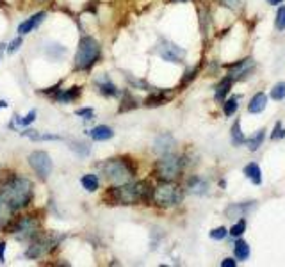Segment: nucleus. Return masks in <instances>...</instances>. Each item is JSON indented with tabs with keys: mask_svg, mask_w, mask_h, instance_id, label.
<instances>
[{
	"mask_svg": "<svg viewBox=\"0 0 285 267\" xmlns=\"http://www.w3.org/2000/svg\"><path fill=\"white\" fill-rule=\"evenodd\" d=\"M22 136L29 137V139H34V141H59L61 139L59 136H50V134H38L36 130H25V132H22Z\"/></svg>",
	"mask_w": 285,
	"mask_h": 267,
	"instance_id": "22",
	"label": "nucleus"
},
{
	"mask_svg": "<svg viewBox=\"0 0 285 267\" xmlns=\"http://www.w3.org/2000/svg\"><path fill=\"white\" fill-rule=\"evenodd\" d=\"M276 29L283 30L285 29V6H281L276 13Z\"/></svg>",
	"mask_w": 285,
	"mask_h": 267,
	"instance_id": "34",
	"label": "nucleus"
},
{
	"mask_svg": "<svg viewBox=\"0 0 285 267\" xmlns=\"http://www.w3.org/2000/svg\"><path fill=\"white\" fill-rule=\"evenodd\" d=\"M80 182H82V187L89 192H94L98 189V177L97 175H84Z\"/></svg>",
	"mask_w": 285,
	"mask_h": 267,
	"instance_id": "26",
	"label": "nucleus"
},
{
	"mask_svg": "<svg viewBox=\"0 0 285 267\" xmlns=\"http://www.w3.org/2000/svg\"><path fill=\"white\" fill-rule=\"evenodd\" d=\"M0 207H2V198H0Z\"/></svg>",
	"mask_w": 285,
	"mask_h": 267,
	"instance_id": "45",
	"label": "nucleus"
},
{
	"mask_svg": "<svg viewBox=\"0 0 285 267\" xmlns=\"http://www.w3.org/2000/svg\"><path fill=\"white\" fill-rule=\"evenodd\" d=\"M32 182L22 177H13L2 185V192L0 198L8 205L11 210H20V208L27 207L32 199Z\"/></svg>",
	"mask_w": 285,
	"mask_h": 267,
	"instance_id": "1",
	"label": "nucleus"
},
{
	"mask_svg": "<svg viewBox=\"0 0 285 267\" xmlns=\"http://www.w3.org/2000/svg\"><path fill=\"white\" fill-rule=\"evenodd\" d=\"M182 198H184V192H182V189L178 187V185L173 184V182H162V184H159L157 187L154 189V198H152V201H154L155 205H159V207L168 208V207L178 205L182 201Z\"/></svg>",
	"mask_w": 285,
	"mask_h": 267,
	"instance_id": "5",
	"label": "nucleus"
},
{
	"mask_svg": "<svg viewBox=\"0 0 285 267\" xmlns=\"http://www.w3.org/2000/svg\"><path fill=\"white\" fill-rule=\"evenodd\" d=\"M4 251H6V242H0V263H4Z\"/></svg>",
	"mask_w": 285,
	"mask_h": 267,
	"instance_id": "41",
	"label": "nucleus"
},
{
	"mask_svg": "<svg viewBox=\"0 0 285 267\" xmlns=\"http://www.w3.org/2000/svg\"><path fill=\"white\" fill-rule=\"evenodd\" d=\"M77 114H79V116H86V118H89L91 120V116H93V109H79L77 111Z\"/></svg>",
	"mask_w": 285,
	"mask_h": 267,
	"instance_id": "39",
	"label": "nucleus"
},
{
	"mask_svg": "<svg viewBox=\"0 0 285 267\" xmlns=\"http://www.w3.org/2000/svg\"><path fill=\"white\" fill-rule=\"evenodd\" d=\"M29 164L32 166V170L41 178H46L52 173V161H50L49 153H45V151H34V153H30Z\"/></svg>",
	"mask_w": 285,
	"mask_h": 267,
	"instance_id": "7",
	"label": "nucleus"
},
{
	"mask_svg": "<svg viewBox=\"0 0 285 267\" xmlns=\"http://www.w3.org/2000/svg\"><path fill=\"white\" fill-rule=\"evenodd\" d=\"M253 205H232V207L226 208V216H228L230 219H235V218H243L244 214H246L250 208H252Z\"/></svg>",
	"mask_w": 285,
	"mask_h": 267,
	"instance_id": "21",
	"label": "nucleus"
},
{
	"mask_svg": "<svg viewBox=\"0 0 285 267\" xmlns=\"http://www.w3.org/2000/svg\"><path fill=\"white\" fill-rule=\"evenodd\" d=\"M182 170H184V161L178 155L166 153L155 162V177L161 182H173L175 178L180 177Z\"/></svg>",
	"mask_w": 285,
	"mask_h": 267,
	"instance_id": "4",
	"label": "nucleus"
},
{
	"mask_svg": "<svg viewBox=\"0 0 285 267\" xmlns=\"http://www.w3.org/2000/svg\"><path fill=\"white\" fill-rule=\"evenodd\" d=\"M13 233L16 235V239H18V241H27V239H32L34 235L38 233V221H36L34 218H30V216L22 218L18 223H16Z\"/></svg>",
	"mask_w": 285,
	"mask_h": 267,
	"instance_id": "8",
	"label": "nucleus"
},
{
	"mask_svg": "<svg viewBox=\"0 0 285 267\" xmlns=\"http://www.w3.org/2000/svg\"><path fill=\"white\" fill-rule=\"evenodd\" d=\"M56 246V242L52 241L50 237H39L30 244V248L27 249L25 256L27 258H41L45 256L46 253H50V249Z\"/></svg>",
	"mask_w": 285,
	"mask_h": 267,
	"instance_id": "9",
	"label": "nucleus"
},
{
	"mask_svg": "<svg viewBox=\"0 0 285 267\" xmlns=\"http://www.w3.org/2000/svg\"><path fill=\"white\" fill-rule=\"evenodd\" d=\"M71 150L77 151V153H80L82 157H86V155H89V146L84 143H75V144H71Z\"/></svg>",
	"mask_w": 285,
	"mask_h": 267,
	"instance_id": "35",
	"label": "nucleus"
},
{
	"mask_svg": "<svg viewBox=\"0 0 285 267\" xmlns=\"http://www.w3.org/2000/svg\"><path fill=\"white\" fill-rule=\"evenodd\" d=\"M232 82L233 80L230 79V77H226V79H223L221 82H219V86L216 87V94H214V98H216V102L221 103L223 100H225V96L230 93V89H232Z\"/></svg>",
	"mask_w": 285,
	"mask_h": 267,
	"instance_id": "18",
	"label": "nucleus"
},
{
	"mask_svg": "<svg viewBox=\"0 0 285 267\" xmlns=\"http://www.w3.org/2000/svg\"><path fill=\"white\" fill-rule=\"evenodd\" d=\"M171 98V94H166V91H157V93L150 94V96L147 98V102H145V105L147 107H157V105H162V103H166Z\"/></svg>",
	"mask_w": 285,
	"mask_h": 267,
	"instance_id": "19",
	"label": "nucleus"
},
{
	"mask_svg": "<svg viewBox=\"0 0 285 267\" xmlns=\"http://www.w3.org/2000/svg\"><path fill=\"white\" fill-rule=\"evenodd\" d=\"M34 120H36V111H30V113L27 114L23 120H18V118H16V123H18V125H30Z\"/></svg>",
	"mask_w": 285,
	"mask_h": 267,
	"instance_id": "36",
	"label": "nucleus"
},
{
	"mask_svg": "<svg viewBox=\"0 0 285 267\" xmlns=\"http://www.w3.org/2000/svg\"><path fill=\"white\" fill-rule=\"evenodd\" d=\"M46 13H36V15H32L30 18H27L23 23H20L18 25V34L20 36H25L29 34V32H32V30H36L39 25H41V22L45 20Z\"/></svg>",
	"mask_w": 285,
	"mask_h": 267,
	"instance_id": "11",
	"label": "nucleus"
},
{
	"mask_svg": "<svg viewBox=\"0 0 285 267\" xmlns=\"http://www.w3.org/2000/svg\"><path fill=\"white\" fill-rule=\"evenodd\" d=\"M135 105H137V103H135V100L130 96V93H125L123 102H121V107H120V113H125V111H128V109H134Z\"/></svg>",
	"mask_w": 285,
	"mask_h": 267,
	"instance_id": "29",
	"label": "nucleus"
},
{
	"mask_svg": "<svg viewBox=\"0 0 285 267\" xmlns=\"http://www.w3.org/2000/svg\"><path fill=\"white\" fill-rule=\"evenodd\" d=\"M98 89H100V93L105 94V96H116V94H118L116 86H114V84L111 82V80H107V79H104V80H100V82H98Z\"/></svg>",
	"mask_w": 285,
	"mask_h": 267,
	"instance_id": "23",
	"label": "nucleus"
},
{
	"mask_svg": "<svg viewBox=\"0 0 285 267\" xmlns=\"http://www.w3.org/2000/svg\"><path fill=\"white\" fill-rule=\"evenodd\" d=\"M237 107H239V96H232L226 102H223V111H225L226 116H232L237 111Z\"/></svg>",
	"mask_w": 285,
	"mask_h": 267,
	"instance_id": "28",
	"label": "nucleus"
},
{
	"mask_svg": "<svg viewBox=\"0 0 285 267\" xmlns=\"http://www.w3.org/2000/svg\"><path fill=\"white\" fill-rule=\"evenodd\" d=\"M102 171L114 185H123L132 180L135 175V168L128 158H111L102 166Z\"/></svg>",
	"mask_w": 285,
	"mask_h": 267,
	"instance_id": "3",
	"label": "nucleus"
},
{
	"mask_svg": "<svg viewBox=\"0 0 285 267\" xmlns=\"http://www.w3.org/2000/svg\"><path fill=\"white\" fill-rule=\"evenodd\" d=\"M235 265H237V262L233 258H226L221 262V267H235Z\"/></svg>",
	"mask_w": 285,
	"mask_h": 267,
	"instance_id": "40",
	"label": "nucleus"
},
{
	"mask_svg": "<svg viewBox=\"0 0 285 267\" xmlns=\"http://www.w3.org/2000/svg\"><path fill=\"white\" fill-rule=\"evenodd\" d=\"M266 105H267V96L264 93H257L255 96L252 98L250 105H248V111L252 114H259L266 109Z\"/></svg>",
	"mask_w": 285,
	"mask_h": 267,
	"instance_id": "17",
	"label": "nucleus"
},
{
	"mask_svg": "<svg viewBox=\"0 0 285 267\" xmlns=\"http://www.w3.org/2000/svg\"><path fill=\"white\" fill-rule=\"evenodd\" d=\"M161 57L164 61H169V63H180L182 57L185 56V52L182 48H178V46L171 45V43H164V45L161 46Z\"/></svg>",
	"mask_w": 285,
	"mask_h": 267,
	"instance_id": "12",
	"label": "nucleus"
},
{
	"mask_svg": "<svg viewBox=\"0 0 285 267\" xmlns=\"http://www.w3.org/2000/svg\"><path fill=\"white\" fill-rule=\"evenodd\" d=\"M244 175H246L248 180H252V184H255V185L262 184V171H260L259 164H255V162H250V164L244 168Z\"/></svg>",
	"mask_w": 285,
	"mask_h": 267,
	"instance_id": "16",
	"label": "nucleus"
},
{
	"mask_svg": "<svg viewBox=\"0 0 285 267\" xmlns=\"http://www.w3.org/2000/svg\"><path fill=\"white\" fill-rule=\"evenodd\" d=\"M187 191L191 192V194L203 196L209 192V182L202 177H193V178H189V182H187Z\"/></svg>",
	"mask_w": 285,
	"mask_h": 267,
	"instance_id": "14",
	"label": "nucleus"
},
{
	"mask_svg": "<svg viewBox=\"0 0 285 267\" xmlns=\"http://www.w3.org/2000/svg\"><path fill=\"white\" fill-rule=\"evenodd\" d=\"M278 137H285V130H281V123L278 121L276 127H274V132H273V136H271V139L276 141Z\"/></svg>",
	"mask_w": 285,
	"mask_h": 267,
	"instance_id": "37",
	"label": "nucleus"
},
{
	"mask_svg": "<svg viewBox=\"0 0 285 267\" xmlns=\"http://www.w3.org/2000/svg\"><path fill=\"white\" fill-rule=\"evenodd\" d=\"M283 0H267V4H271V6H278V4H281Z\"/></svg>",
	"mask_w": 285,
	"mask_h": 267,
	"instance_id": "42",
	"label": "nucleus"
},
{
	"mask_svg": "<svg viewBox=\"0 0 285 267\" xmlns=\"http://www.w3.org/2000/svg\"><path fill=\"white\" fill-rule=\"evenodd\" d=\"M198 72H200V66H196V68H191L189 70L187 73H185V77L182 79V82H180V87H185V86H189V84L193 82V80L196 79V75H198Z\"/></svg>",
	"mask_w": 285,
	"mask_h": 267,
	"instance_id": "30",
	"label": "nucleus"
},
{
	"mask_svg": "<svg viewBox=\"0 0 285 267\" xmlns=\"http://www.w3.org/2000/svg\"><path fill=\"white\" fill-rule=\"evenodd\" d=\"M107 198L113 203L120 205H135L148 203L154 198V187L148 182H137V184H123L120 187H113L107 192Z\"/></svg>",
	"mask_w": 285,
	"mask_h": 267,
	"instance_id": "2",
	"label": "nucleus"
},
{
	"mask_svg": "<svg viewBox=\"0 0 285 267\" xmlns=\"http://www.w3.org/2000/svg\"><path fill=\"white\" fill-rule=\"evenodd\" d=\"M98 57H100V45H98L97 39L86 36L79 43V50H77V56H75V68L89 70L97 63Z\"/></svg>",
	"mask_w": 285,
	"mask_h": 267,
	"instance_id": "6",
	"label": "nucleus"
},
{
	"mask_svg": "<svg viewBox=\"0 0 285 267\" xmlns=\"http://www.w3.org/2000/svg\"><path fill=\"white\" fill-rule=\"evenodd\" d=\"M80 94V87H70L68 91H61V93L56 94V100L61 103H68L71 102L73 98H77Z\"/></svg>",
	"mask_w": 285,
	"mask_h": 267,
	"instance_id": "20",
	"label": "nucleus"
},
{
	"mask_svg": "<svg viewBox=\"0 0 285 267\" xmlns=\"http://www.w3.org/2000/svg\"><path fill=\"white\" fill-rule=\"evenodd\" d=\"M253 66H255V61H253L252 57H246V59H243V61H237V63L230 64L228 77L232 80H241V79H244L248 73L252 72Z\"/></svg>",
	"mask_w": 285,
	"mask_h": 267,
	"instance_id": "10",
	"label": "nucleus"
},
{
	"mask_svg": "<svg viewBox=\"0 0 285 267\" xmlns=\"http://www.w3.org/2000/svg\"><path fill=\"white\" fill-rule=\"evenodd\" d=\"M20 45H22V39L20 38H16V39H13L11 41V45H9V48H8V52H16V50L20 48Z\"/></svg>",
	"mask_w": 285,
	"mask_h": 267,
	"instance_id": "38",
	"label": "nucleus"
},
{
	"mask_svg": "<svg viewBox=\"0 0 285 267\" xmlns=\"http://www.w3.org/2000/svg\"><path fill=\"white\" fill-rule=\"evenodd\" d=\"M6 105H8L6 102H0V109H2V107H6Z\"/></svg>",
	"mask_w": 285,
	"mask_h": 267,
	"instance_id": "43",
	"label": "nucleus"
},
{
	"mask_svg": "<svg viewBox=\"0 0 285 267\" xmlns=\"http://www.w3.org/2000/svg\"><path fill=\"white\" fill-rule=\"evenodd\" d=\"M175 146V139H173L169 134H162V136H159L157 139H155L154 143V151L159 155H166L171 151V148Z\"/></svg>",
	"mask_w": 285,
	"mask_h": 267,
	"instance_id": "13",
	"label": "nucleus"
},
{
	"mask_svg": "<svg viewBox=\"0 0 285 267\" xmlns=\"http://www.w3.org/2000/svg\"><path fill=\"white\" fill-rule=\"evenodd\" d=\"M228 235V230L225 228V226H219V228H214L212 232H210V239H214V241H223V239Z\"/></svg>",
	"mask_w": 285,
	"mask_h": 267,
	"instance_id": "33",
	"label": "nucleus"
},
{
	"mask_svg": "<svg viewBox=\"0 0 285 267\" xmlns=\"http://www.w3.org/2000/svg\"><path fill=\"white\" fill-rule=\"evenodd\" d=\"M244 141L246 139H244V134L241 132V121L237 120L232 127V143H233V146H241Z\"/></svg>",
	"mask_w": 285,
	"mask_h": 267,
	"instance_id": "27",
	"label": "nucleus"
},
{
	"mask_svg": "<svg viewBox=\"0 0 285 267\" xmlns=\"http://www.w3.org/2000/svg\"><path fill=\"white\" fill-rule=\"evenodd\" d=\"M173 2H185V0H173Z\"/></svg>",
	"mask_w": 285,
	"mask_h": 267,
	"instance_id": "44",
	"label": "nucleus"
},
{
	"mask_svg": "<svg viewBox=\"0 0 285 267\" xmlns=\"http://www.w3.org/2000/svg\"><path fill=\"white\" fill-rule=\"evenodd\" d=\"M271 96H273L274 100H283L285 98V82H278L276 86L273 87V91H271Z\"/></svg>",
	"mask_w": 285,
	"mask_h": 267,
	"instance_id": "32",
	"label": "nucleus"
},
{
	"mask_svg": "<svg viewBox=\"0 0 285 267\" xmlns=\"http://www.w3.org/2000/svg\"><path fill=\"white\" fill-rule=\"evenodd\" d=\"M233 253H235L237 260H248V256H250V246L244 241H237L235 246H233Z\"/></svg>",
	"mask_w": 285,
	"mask_h": 267,
	"instance_id": "24",
	"label": "nucleus"
},
{
	"mask_svg": "<svg viewBox=\"0 0 285 267\" xmlns=\"http://www.w3.org/2000/svg\"><path fill=\"white\" fill-rule=\"evenodd\" d=\"M244 230H246V221H244V219H239V221L232 226V230H230V235H233V237H241V235L244 233Z\"/></svg>",
	"mask_w": 285,
	"mask_h": 267,
	"instance_id": "31",
	"label": "nucleus"
},
{
	"mask_svg": "<svg viewBox=\"0 0 285 267\" xmlns=\"http://www.w3.org/2000/svg\"><path fill=\"white\" fill-rule=\"evenodd\" d=\"M264 137H266V130H259L255 134L253 137H250V141H248V148L252 151H255V150H259V146H262V143H264Z\"/></svg>",
	"mask_w": 285,
	"mask_h": 267,
	"instance_id": "25",
	"label": "nucleus"
},
{
	"mask_svg": "<svg viewBox=\"0 0 285 267\" xmlns=\"http://www.w3.org/2000/svg\"><path fill=\"white\" fill-rule=\"evenodd\" d=\"M89 136L93 141H107L114 136V132L111 127H105V125H98L93 130H89Z\"/></svg>",
	"mask_w": 285,
	"mask_h": 267,
	"instance_id": "15",
	"label": "nucleus"
}]
</instances>
